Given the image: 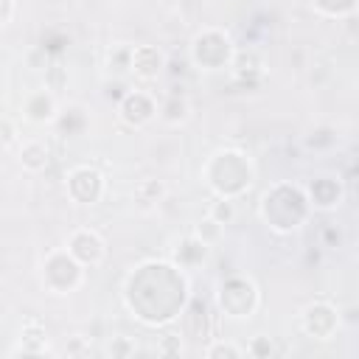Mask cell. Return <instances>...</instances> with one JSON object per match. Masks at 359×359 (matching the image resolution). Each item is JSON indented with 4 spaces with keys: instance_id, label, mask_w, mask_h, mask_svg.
I'll list each match as a JSON object with an SVG mask.
<instances>
[{
    "instance_id": "1",
    "label": "cell",
    "mask_w": 359,
    "mask_h": 359,
    "mask_svg": "<svg viewBox=\"0 0 359 359\" xmlns=\"http://www.w3.org/2000/svg\"><path fill=\"white\" fill-rule=\"evenodd\" d=\"M188 300V272L174 261H143L123 283V303L146 325H168L182 317Z\"/></svg>"
},
{
    "instance_id": "2",
    "label": "cell",
    "mask_w": 359,
    "mask_h": 359,
    "mask_svg": "<svg viewBox=\"0 0 359 359\" xmlns=\"http://www.w3.org/2000/svg\"><path fill=\"white\" fill-rule=\"evenodd\" d=\"M202 180L208 182V188L216 196L238 199L241 194H247L252 188L255 165H252L250 154L241 149H219L205 160Z\"/></svg>"
},
{
    "instance_id": "3",
    "label": "cell",
    "mask_w": 359,
    "mask_h": 359,
    "mask_svg": "<svg viewBox=\"0 0 359 359\" xmlns=\"http://www.w3.org/2000/svg\"><path fill=\"white\" fill-rule=\"evenodd\" d=\"M311 205L306 199V191L292 182H275L272 188L264 191L258 202V216L264 224L275 233H294L309 222Z\"/></svg>"
},
{
    "instance_id": "4",
    "label": "cell",
    "mask_w": 359,
    "mask_h": 359,
    "mask_svg": "<svg viewBox=\"0 0 359 359\" xmlns=\"http://www.w3.org/2000/svg\"><path fill=\"white\" fill-rule=\"evenodd\" d=\"M84 272L87 269L65 247L50 250L39 264V280H42V289L48 294H70V292H76L84 283Z\"/></svg>"
},
{
    "instance_id": "5",
    "label": "cell",
    "mask_w": 359,
    "mask_h": 359,
    "mask_svg": "<svg viewBox=\"0 0 359 359\" xmlns=\"http://www.w3.org/2000/svg\"><path fill=\"white\" fill-rule=\"evenodd\" d=\"M233 53H236V42L222 28H202L191 39V45H188V59L199 70H222V67H230Z\"/></svg>"
},
{
    "instance_id": "6",
    "label": "cell",
    "mask_w": 359,
    "mask_h": 359,
    "mask_svg": "<svg viewBox=\"0 0 359 359\" xmlns=\"http://www.w3.org/2000/svg\"><path fill=\"white\" fill-rule=\"evenodd\" d=\"M219 311L230 320H250L261 306V292L247 275H230L216 289Z\"/></svg>"
},
{
    "instance_id": "7",
    "label": "cell",
    "mask_w": 359,
    "mask_h": 359,
    "mask_svg": "<svg viewBox=\"0 0 359 359\" xmlns=\"http://www.w3.org/2000/svg\"><path fill=\"white\" fill-rule=\"evenodd\" d=\"M65 191L73 205H98L107 194V180L93 165H73L65 177Z\"/></svg>"
},
{
    "instance_id": "8",
    "label": "cell",
    "mask_w": 359,
    "mask_h": 359,
    "mask_svg": "<svg viewBox=\"0 0 359 359\" xmlns=\"http://www.w3.org/2000/svg\"><path fill=\"white\" fill-rule=\"evenodd\" d=\"M300 328L306 337L317 339V342H328L337 337V331L342 328V314L334 303L328 300H311L303 311H300Z\"/></svg>"
},
{
    "instance_id": "9",
    "label": "cell",
    "mask_w": 359,
    "mask_h": 359,
    "mask_svg": "<svg viewBox=\"0 0 359 359\" xmlns=\"http://www.w3.org/2000/svg\"><path fill=\"white\" fill-rule=\"evenodd\" d=\"M65 250H67L84 269L98 266V264L107 258V241H104L101 233L93 230V227H79V230H73V233L67 236V241H65Z\"/></svg>"
},
{
    "instance_id": "10",
    "label": "cell",
    "mask_w": 359,
    "mask_h": 359,
    "mask_svg": "<svg viewBox=\"0 0 359 359\" xmlns=\"http://www.w3.org/2000/svg\"><path fill=\"white\" fill-rule=\"evenodd\" d=\"M118 115L126 126L143 129L157 118V98L149 90H129L118 104Z\"/></svg>"
},
{
    "instance_id": "11",
    "label": "cell",
    "mask_w": 359,
    "mask_h": 359,
    "mask_svg": "<svg viewBox=\"0 0 359 359\" xmlns=\"http://www.w3.org/2000/svg\"><path fill=\"white\" fill-rule=\"evenodd\" d=\"M22 118L31 123V126H48V123H56L59 118V98L50 87H42V90H31L25 98H22Z\"/></svg>"
},
{
    "instance_id": "12",
    "label": "cell",
    "mask_w": 359,
    "mask_h": 359,
    "mask_svg": "<svg viewBox=\"0 0 359 359\" xmlns=\"http://www.w3.org/2000/svg\"><path fill=\"white\" fill-rule=\"evenodd\" d=\"M165 70V53L157 45H132L129 48V73L137 81H154Z\"/></svg>"
},
{
    "instance_id": "13",
    "label": "cell",
    "mask_w": 359,
    "mask_h": 359,
    "mask_svg": "<svg viewBox=\"0 0 359 359\" xmlns=\"http://www.w3.org/2000/svg\"><path fill=\"white\" fill-rule=\"evenodd\" d=\"M306 199L311 208L317 210H334L345 202V188H342V180L339 177H331V174H320L314 177L306 188Z\"/></svg>"
},
{
    "instance_id": "14",
    "label": "cell",
    "mask_w": 359,
    "mask_h": 359,
    "mask_svg": "<svg viewBox=\"0 0 359 359\" xmlns=\"http://www.w3.org/2000/svg\"><path fill=\"white\" fill-rule=\"evenodd\" d=\"M45 353H53L50 345H48V331L36 317H31V320L22 323L20 345H14L8 351V356H45Z\"/></svg>"
},
{
    "instance_id": "15",
    "label": "cell",
    "mask_w": 359,
    "mask_h": 359,
    "mask_svg": "<svg viewBox=\"0 0 359 359\" xmlns=\"http://www.w3.org/2000/svg\"><path fill=\"white\" fill-rule=\"evenodd\" d=\"M208 252H210V247L202 244V241L191 233V236H182V238L174 241V247H171V261H174L180 269L188 272V269L202 266V264L208 261Z\"/></svg>"
},
{
    "instance_id": "16",
    "label": "cell",
    "mask_w": 359,
    "mask_h": 359,
    "mask_svg": "<svg viewBox=\"0 0 359 359\" xmlns=\"http://www.w3.org/2000/svg\"><path fill=\"white\" fill-rule=\"evenodd\" d=\"M168 196V185L163 180H154V177H146V180H137L135 188H132V202L140 213H151L163 205V199Z\"/></svg>"
},
{
    "instance_id": "17",
    "label": "cell",
    "mask_w": 359,
    "mask_h": 359,
    "mask_svg": "<svg viewBox=\"0 0 359 359\" xmlns=\"http://www.w3.org/2000/svg\"><path fill=\"white\" fill-rule=\"evenodd\" d=\"M157 115L168 126H182L191 118V101H188V95L185 93H168L157 104Z\"/></svg>"
},
{
    "instance_id": "18",
    "label": "cell",
    "mask_w": 359,
    "mask_h": 359,
    "mask_svg": "<svg viewBox=\"0 0 359 359\" xmlns=\"http://www.w3.org/2000/svg\"><path fill=\"white\" fill-rule=\"evenodd\" d=\"M17 160H20V168H22V171L39 174V171H45L48 163H50V149H48L42 140L34 137V140H25V143L20 146Z\"/></svg>"
},
{
    "instance_id": "19",
    "label": "cell",
    "mask_w": 359,
    "mask_h": 359,
    "mask_svg": "<svg viewBox=\"0 0 359 359\" xmlns=\"http://www.w3.org/2000/svg\"><path fill=\"white\" fill-rule=\"evenodd\" d=\"M230 67H233L236 79L252 81V79H261V76H264V67H266V65H264V59H261L258 50H252V48L238 50V48H236V53H233V59H230Z\"/></svg>"
},
{
    "instance_id": "20",
    "label": "cell",
    "mask_w": 359,
    "mask_h": 359,
    "mask_svg": "<svg viewBox=\"0 0 359 359\" xmlns=\"http://www.w3.org/2000/svg\"><path fill=\"white\" fill-rule=\"evenodd\" d=\"M194 236L202 241V244H208V247H216L222 238H224V224H219V222H213L208 213L194 224Z\"/></svg>"
},
{
    "instance_id": "21",
    "label": "cell",
    "mask_w": 359,
    "mask_h": 359,
    "mask_svg": "<svg viewBox=\"0 0 359 359\" xmlns=\"http://www.w3.org/2000/svg\"><path fill=\"white\" fill-rule=\"evenodd\" d=\"M208 216L219 224H233L236 222V199H227V196H216L210 205H208Z\"/></svg>"
},
{
    "instance_id": "22",
    "label": "cell",
    "mask_w": 359,
    "mask_h": 359,
    "mask_svg": "<svg viewBox=\"0 0 359 359\" xmlns=\"http://www.w3.org/2000/svg\"><path fill=\"white\" fill-rule=\"evenodd\" d=\"M208 359H241V356H247L244 353V348L241 345H236V342H224V339H213L205 351H202Z\"/></svg>"
},
{
    "instance_id": "23",
    "label": "cell",
    "mask_w": 359,
    "mask_h": 359,
    "mask_svg": "<svg viewBox=\"0 0 359 359\" xmlns=\"http://www.w3.org/2000/svg\"><path fill=\"white\" fill-rule=\"evenodd\" d=\"M104 353L112 356V359H126V356H135V353H137V342H135L132 337H112V339L107 342Z\"/></svg>"
},
{
    "instance_id": "24",
    "label": "cell",
    "mask_w": 359,
    "mask_h": 359,
    "mask_svg": "<svg viewBox=\"0 0 359 359\" xmlns=\"http://www.w3.org/2000/svg\"><path fill=\"white\" fill-rule=\"evenodd\" d=\"M244 353L252 356V359H269V356H275V345H272V339H269L266 334H255V337L244 345Z\"/></svg>"
},
{
    "instance_id": "25",
    "label": "cell",
    "mask_w": 359,
    "mask_h": 359,
    "mask_svg": "<svg viewBox=\"0 0 359 359\" xmlns=\"http://www.w3.org/2000/svg\"><path fill=\"white\" fill-rule=\"evenodd\" d=\"M342 3H345L351 11L356 8V0H342ZM311 6H314V11L323 14V17H345L339 0H311Z\"/></svg>"
},
{
    "instance_id": "26",
    "label": "cell",
    "mask_w": 359,
    "mask_h": 359,
    "mask_svg": "<svg viewBox=\"0 0 359 359\" xmlns=\"http://www.w3.org/2000/svg\"><path fill=\"white\" fill-rule=\"evenodd\" d=\"M17 123L6 115H0V151H8L14 143H17Z\"/></svg>"
},
{
    "instance_id": "27",
    "label": "cell",
    "mask_w": 359,
    "mask_h": 359,
    "mask_svg": "<svg viewBox=\"0 0 359 359\" xmlns=\"http://www.w3.org/2000/svg\"><path fill=\"white\" fill-rule=\"evenodd\" d=\"M185 348H182V339L177 334H163L160 342H157V353L163 356H180Z\"/></svg>"
},
{
    "instance_id": "28",
    "label": "cell",
    "mask_w": 359,
    "mask_h": 359,
    "mask_svg": "<svg viewBox=\"0 0 359 359\" xmlns=\"http://www.w3.org/2000/svg\"><path fill=\"white\" fill-rule=\"evenodd\" d=\"M14 11H17L14 0H0V28H6L14 20Z\"/></svg>"
},
{
    "instance_id": "29",
    "label": "cell",
    "mask_w": 359,
    "mask_h": 359,
    "mask_svg": "<svg viewBox=\"0 0 359 359\" xmlns=\"http://www.w3.org/2000/svg\"><path fill=\"white\" fill-rule=\"evenodd\" d=\"M65 353H67V356H87V353H90V345L84 342V337H73V339H70V348H67Z\"/></svg>"
},
{
    "instance_id": "30",
    "label": "cell",
    "mask_w": 359,
    "mask_h": 359,
    "mask_svg": "<svg viewBox=\"0 0 359 359\" xmlns=\"http://www.w3.org/2000/svg\"><path fill=\"white\" fill-rule=\"evenodd\" d=\"M6 104V87H3V81H0V107Z\"/></svg>"
}]
</instances>
